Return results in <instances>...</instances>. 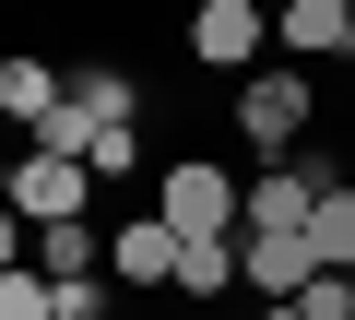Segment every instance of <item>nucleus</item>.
I'll return each instance as SVG.
<instances>
[{"mask_svg": "<svg viewBox=\"0 0 355 320\" xmlns=\"http://www.w3.org/2000/svg\"><path fill=\"white\" fill-rule=\"evenodd\" d=\"M154 214H166L178 237H249V190L214 167V154H178V167L154 178Z\"/></svg>", "mask_w": 355, "mask_h": 320, "instance_id": "f257e3e1", "label": "nucleus"}, {"mask_svg": "<svg viewBox=\"0 0 355 320\" xmlns=\"http://www.w3.org/2000/svg\"><path fill=\"white\" fill-rule=\"evenodd\" d=\"M331 190H343V178L320 167V154H308V167H261V178H249V237H308Z\"/></svg>", "mask_w": 355, "mask_h": 320, "instance_id": "f03ea898", "label": "nucleus"}, {"mask_svg": "<svg viewBox=\"0 0 355 320\" xmlns=\"http://www.w3.org/2000/svg\"><path fill=\"white\" fill-rule=\"evenodd\" d=\"M95 190H107V178L83 167V154H24V167H12V214H24V226H83Z\"/></svg>", "mask_w": 355, "mask_h": 320, "instance_id": "7ed1b4c3", "label": "nucleus"}, {"mask_svg": "<svg viewBox=\"0 0 355 320\" xmlns=\"http://www.w3.org/2000/svg\"><path fill=\"white\" fill-rule=\"evenodd\" d=\"M272 48V0H202V12H190V60L202 71H249Z\"/></svg>", "mask_w": 355, "mask_h": 320, "instance_id": "20e7f679", "label": "nucleus"}, {"mask_svg": "<svg viewBox=\"0 0 355 320\" xmlns=\"http://www.w3.org/2000/svg\"><path fill=\"white\" fill-rule=\"evenodd\" d=\"M237 130H249L261 154H296V130H308V71H249V83H237Z\"/></svg>", "mask_w": 355, "mask_h": 320, "instance_id": "39448f33", "label": "nucleus"}, {"mask_svg": "<svg viewBox=\"0 0 355 320\" xmlns=\"http://www.w3.org/2000/svg\"><path fill=\"white\" fill-rule=\"evenodd\" d=\"M237 249H249V296H261V308H296V296L331 273L308 237H237Z\"/></svg>", "mask_w": 355, "mask_h": 320, "instance_id": "423d86ee", "label": "nucleus"}, {"mask_svg": "<svg viewBox=\"0 0 355 320\" xmlns=\"http://www.w3.org/2000/svg\"><path fill=\"white\" fill-rule=\"evenodd\" d=\"M178 249H190V237H178L166 214H130V226H119V249H107V273H119V285H166V296H178Z\"/></svg>", "mask_w": 355, "mask_h": 320, "instance_id": "0eeeda50", "label": "nucleus"}, {"mask_svg": "<svg viewBox=\"0 0 355 320\" xmlns=\"http://www.w3.org/2000/svg\"><path fill=\"white\" fill-rule=\"evenodd\" d=\"M272 36L296 60H343L355 48V0H272Z\"/></svg>", "mask_w": 355, "mask_h": 320, "instance_id": "6e6552de", "label": "nucleus"}, {"mask_svg": "<svg viewBox=\"0 0 355 320\" xmlns=\"http://www.w3.org/2000/svg\"><path fill=\"white\" fill-rule=\"evenodd\" d=\"M249 285V249L237 237H190V249H178V296H237Z\"/></svg>", "mask_w": 355, "mask_h": 320, "instance_id": "1a4fd4ad", "label": "nucleus"}, {"mask_svg": "<svg viewBox=\"0 0 355 320\" xmlns=\"http://www.w3.org/2000/svg\"><path fill=\"white\" fill-rule=\"evenodd\" d=\"M0 107H12V119H24V130H36V119H48V107H71V83H60V71H48V60H24V48H12V60H0Z\"/></svg>", "mask_w": 355, "mask_h": 320, "instance_id": "9d476101", "label": "nucleus"}, {"mask_svg": "<svg viewBox=\"0 0 355 320\" xmlns=\"http://www.w3.org/2000/svg\"><path fill=\"white\" fill-rule=\"evenodd\" d=\"M36 273L48 285H95V214L83 226H36Z\"/></svg>", "mask_w": 355, "mask_h": 320, "instance_id": "9b49d317", "label": "nucleus"}, {"mask_svg": "<svg viewBox=\"0 0 355 320\" xmlns=\"http://www.w3.org/2000/svg\"><path fill=\"white\" fill-rule=\"evenodd\" d=\"M95 130H107V119L71 95V107H48V119H36V154H83V167H95Z\"/></svg>", "mask_w": 355, "mask_h": 320, "instance_id": "f8f14e48", "label": "nucleus"}, {"mask_svg": "<svg viewBox=\"0 0 355 320\" xmlns=\"http://www.w3.org/2000/svg\"><path fill=\"white\" fill-rule=\"evenodd\" d=\"M308 249H320L331 273H355V190H331V202H320V226H308Z\"/></svg>", "mask_w": 355, "mask_h": 320, "instance_id": "ddd939ff", "label": "nucleus"}, {"mask_svg": "<svg viewBox=\"0 0 355 320\" xmlns=\"http://www.w3.org/2000/svg\"><path fill=\"white\" fill-rule=\"evenodd\" d=\"M0 320H60V285L12 261V273H0Z\"/></svg>", "mask_w": 355, "mask_h": 320, "instance_id": "4468645a", "label": "nucleus"}, {"mask_svg": "<svg viewBox=\"0 0 355 320\" xmlns=\"http://www.w3.org/2000/svg\"><path fill=\"white\" fill-rule=\"evenodd\" d=\"M95 178H107V190H119V178H142V130H130V119H107V130H95Z\"/></svg>", "mask_w": 355, "mask_h": 320, "instance_id": "2eb2a0df", "label": "nucleus"}, {"mask_svg": "<svg viewBox=\"0 0 355 320\" xmlns=\"http://www.w3.org/2000/svg\"><path fill=\"white\" fill-rule=\"evenodd\" d=\"M261 320H308V308H261Z\"/></svg>", "mask_w": 355, "mask_h": 320, "instance_id": "dca6fc26", "label": "nucleus"}, {"mask_svg": "<svg viewBox=\"0 0 355 320\" xmlns=\"http://www.w3.org/2000/svg\"><path fill=\"white\" fill-rule=\"evenodd\" d=\"M343 285H355V273H343Z\"/></svg>", "mask_w": 355, "mask_h": 320, "instance_id": "f3484780", "label": "nucleus"}]
</instances>
